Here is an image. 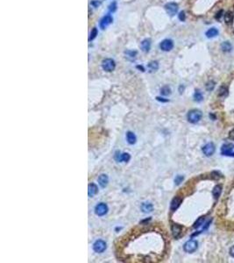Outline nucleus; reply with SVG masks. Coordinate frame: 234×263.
<instances>
[{
    "instance_id": "obj_28",
    "label": "nucleus",
    "mask_w": 234,
    "mask_h": 263,
    "mask_svg": "<svg viewBox=\"0 0 234 263\" xmlns=\"http://www.w3.org/2000/svg\"><path fill=\"white\" fill-rule=\"evenodd\" d=\"M116 10H117V3H116L115 1H113V2H111V3L110 4V5H109V11H110L111 12H114Z\"/></svg>"
},
{
    "instance_id": "obj_31",
    "label": "nucleus",
    "mask_w": 234,
    "mask_h": 263,
    "mask_svg": "<svg viewBox=\"0 0 234 263\" xmlns=\"http://www.w3.org/2000/svg\"><path fill=\"white\" fill-rule=\"evenodd\" d=\"M214 88H215V82H213V81H210L209 82H207V84H206V89H207V91H211Z\"/></svg>"
},
{
    "instance_id": "obj_13",
    "label": "nucleus",
    "mask_w": 234,
    "mask_h": 263,
    "mask_svg": "<svg viewBox=\"0 0 234 263\" xmlns=\"http://www.w3.org/2000/svg\"><path fill=\"white\" fill-rule=\"evenodd\" d=\"M171 230H172L173 236H174L175 239H177V238L180 237L181 233V227L179 225H176V224L172 225Z\"/></svg>"
},
{
    "instance_id": "obj_32",
    "label": "nucleus",
    "mask_w": 234,
    "mask_h": 263,
    "mask_svg": "<svg viewBox=\"0 0 234 263\" xmlns=\"http://www.w3.org/2000/svg\"><path fill=\"white\" fill-rule=\"evenodd\" d=\"M121 157H122V154H121L119 151H117V152L115 153V155H114V159L116 160L117 162H122V159H121Z\"/></svg>"
},
{
    "instance_id": "obj_1",
    "label": "nucleus",
    "mask_w": 234,
    "mask_h": 263,
    "mask_svg": "<svg viewBox=\"0 0 234 263\" xmlns=\"http://www.w3.org/2000/svg\"><path fill=\"white\" fill-rule=\"evenodd\" d=\"M202 117H203L202 111L197 109L189 111L188 115H187V118H188L189 122L192 123V124H197V122H199L201 120Z\"/></svg>"
},
{
    "instance_id": "obj_29",
    "label": "nucleus",
    "mask_w": 234,
    "mask_h": 263,
    "mask_svg": "<svg viewBox=\"0 0 234 263\" xmlns=\"http://www.w3.org/2000/svg\"><path fill=\"white\" fill-rule=\"evenodd\" d=\"M121 159H122V162H127L130 161L131 156H130V154H128V153H124V154H122Z\"/></svg>"
},
{
    "instance_id": "obj_3",
    "label": "nucleus",
    "mask_w": 234,
    "mask_h": 263,
    "mask_svg": "<svg viewBox=\"0 0 234 263\" xmlns=\"http://www.w3.org/2000/svg\"><path fill=\"white\" fill-rule=\"evenodd\" d=\"M198 247V242L195 239H190L189 241H187L184 245H183V249L186 253H194Z\"/></svg>"
},
{
    "instance_id": "obj_4",
    "label": "nucleus",
    "mask_w": 234,
    "mask_h": 263,
    "mask_svg": "<svg viewBox=\"0 0 234 263\" xmlns=\"http://www.w3.org/2000/svg\"><path fill=\"white\" fill-rule=\"evenodd\" d=\"M107 248V244L105 241L102 240V239H98L97 241H95V243L93 244V250L96 253H104Z\"/></svg>"
},
{
    "instance_id": "obj_22",
    "label": "nucleus",
    "mask_w": 234,
    "mask_h": 263,
    "mask_svg": "<svg viewBox=\"0 0 234 263\" xmlns=\"http://www.w3.org/2000/svg\"><path fill=\"white\" fill-rule=\"evenodd\" d=\"M221 48L224 52H231L232 49V46L229 42V41H225L222 43L221 45Z\"/></svg>"
},
{
    "instance_id": "obj_11",
    "label": "nucleus",
    "mask_w": 234,
    "mask_h": 263,
    "mask_svg": "<svg viewBox=\"0 0 234 263\" xmlns=\"http://www.w3.org/2000/svg\"><path fill=\"white\" fill-rule=\"evenodd\" d=\"M140 48L145 53L149 52L151 48V40L149 39H146L144 40H142V42L140 43Z\"/></svg>"
},
{
    "instance_id": "obj_6",
    "label": "nucleus",
    "mask_w": 234,
    "mask_h": 263,
    "mask_svg": "<svg viewBox=\"0 0 234 263\" xmlns=\"http://www.w3.org/2000/svg\"><path fill=\"white\" fill-rule=\"evenodd\" d=\"M165 10L169 16H175L178 11V5L174 2L168 3L165 5Z\"/></svg>"
},
{
    "instance_id": "obj_21",
    "label": "nucleus",
    "mask_w": 234,
    "mask_h": 263,
    "mask_svg": "<svg viewBox=\"0 0 234 263\" xmlns=\"http://www.w3.org/2000/svg\"><path fill=\"white\" fill-rule=\"evenodd\" d=\"M233 14H232V11H227L226 13L225 14V21L226 24H228V25H230V24H232V21H233Z\"/></svg>"
},
{
    "instance_id": "obj_14",
    "label": "nucleus",
    "mask_w": 234,
    "mask_h": 263,
    "mask_svg": "<svg viewBox=\"0 0 234 263\" xmlns=\"http://www.w3.org/2000/svg\"><path fill=\"white\" fill-rule=\"evenodd\" d=\"M98 187L96 184L94 183H90L89 184V187H88V194H89V197H93L97 193H98Z\"/></svg>"
},
{
    "instance_id": "obj_15",
    "label": "nucleus",
    "mask_w": 234,
    "mask_h": 263,
    "mask_svg": "<svg viewBox=\"0 0 234 263\" xmlns=\"http://www.w3.org/2000/svg\"><path fill=\"white\" fill-rule=\"evenodd\" d=\"M126 140H127V142L130 145H133V144L136 143L137 138H136V135L133 132H127L126 133Z\"/></svg>"
},
{
    "instance_id": "obj_35",
    "label": "nucleus",
    "mask_w": 234,
    "mask_h": 263,
    "mask_svg": "<svg viewBox=\"0 0 234 263\" xmlns=\"http://www.w3.org/2000/svg\"><path fill=\"white\" fill-rule=\"evenodd\" d=\"M178 18H179L181 21H184L185 20V12L184 11H181L179 15H178Z\"/></svg>"
},
{
    "instance_id": "obj_24",
    "label": "nucleus",
    "mask_w": 234,
    "mask_h": 263,
    "mask_svg": "<svg viewBox=\"0 0 234 263\" xmlns=\"http://www.w3.org/2000/svg\"><path fill=\"white\" fill-rule=\"evenodd\" d=\"M194 99H195V101H197V102H201V101H203L204 97H203V94H202L201 91H198V90L196 91L195 94H194Z\"/></svg>"
},
{
    "instance_id": "obj_39",
    "label": "nucleus",
    "mask_w": 234,
    "mask_h": 263,
    "mask_svg": "<svg viewBox=\"0 0 234 263\" xmlns=\"http://www.w3.org/2000/svg\"><path fill=\"white\" fill-rule=\"evenodd\" d=\"M230 254H231L232 257H233L234 258V245H232V246L231 247V249H230Z\"/></svg>"
},
{
    "instance_id": "obj_26",
    "label": "nucleus",
    "mask_w": 234,
    "mask_h": 263,
    "mask_svg": "<svg viewBox=\"0 0 234 263\" xmlns=\"http://www.w3.org/2000/svg\"><path fill=\"white\" fill-rule=\"evenodd\" d=\"M204 220H205V218L204 217H201V218H199L196 221V223L194 224V228H198V227H200L203 224H204Z\"/></svg>"
},
{
    "instance_id": "obj_18",
    "label": "nucleus",
    "mask_w": 234,
    "mask_h": 263,
    "mask_svg": "<svg viewBox=\"0 0 234 263\" xmlns=\"http://www.w3.org/2000/svg\"><path fill=\"white\" fill-rule=\"evenodd\" d=\"M147 69H149V72H154L156 70H158L159 69V63L156 61H153L151 63H149L147 65Z\"/></svg>"
},
{
    "instance_id": "obj_20",
    "label": "nucleus",
    "mask_w": 234,
    "mask_h": 263,
    "mask_svg": "<svg viewBox=\"0 0 234 263\" xmlns=\"http://www.w3.org/2000/svg\"><path fill=\"white\" fill-rule=\"evenodd\" d=\"M221 192H222V186L221 185H216L214 187L213 191H212V195H213V197L216 199H217L219 197V196L221 195Z\"/></svg>"
},
{
    "instance_id": "obj_16",
    "label": "nucleus",
    "mask_w": 234,
    "mask_h": 263,
    "mask_svg": "<svg viewBox=\"0 0 234 263\" xmlns=\"http://www.w3.org/2000/svg\"><path fill=\"white\" fill-rule=\"evenodd\" d=\"M181 203V199L180 197H175L174 199L172 200L171 205H170V209L171 210L175 211V210H177V208L180 206Z\"/></svg>"
},
{
    "instance_id": "obj_2",
    "label": "nucleus",
    "mask_w": 234,
    "mask_h": 263,
    "mask_svg": "<svg viewBox=\"0 0 234 263\" xmlns=\"http://www.w3.org/2000/svg\"><path fill=\"white\" fill-rule=\"evenodd\" d=\"M115 67H116V63H115L114 60H112L111 58L104 59L102 62V68L106 72H111V71H113L115 69Z\"/></svg>"
},
{
    "instance_id": "obj_7",
    "label": "nucleus",
    "mask_w": 234,
    "mask_h": 263,
    "mask_svg": "<svg viewBox=\"0 0 234 263\" xmlns=\"http://www.w3.org/2000/svg\"><path fill=\"white\" fill-rule=\"evenodd\" d=\"M160 47L162 49V51H165V52H168L173 49L174 47V42L172 40H169V39H166L164 40H162L160 44Z\"/></svg>"
},
{
    "instance_id": "obj_36",
    "label": "nucleus",
    "mask_w": 234,
    "mask_h": 263,
    "mask_svg": "<svg viewBox=\"0 0 234 263\" xmlns=\"http://www.w3.org/2000/svg\"><path fill=\"white\" fill-rule=\"evenodd\" d=\"M100 5H101V2H99L98 0H93L91 2V5H93L94 7H98Z\"/></svg>"
},
{
    "instance_id": "obj_34",
    "label": "nucleus",
    "mask_w": 234,
    "mask_h": 263,
    "mask_svg": "<svg viewBox=\"0 0 234 263\" xmlns=\"http://www.w3.org/2000/svg\"><path fill=\"white\" fill-rule=\"evenodd\" d=\"M183 179H184V177H183L182 175H177V176L175 177V183L176 185H179V184H181V182H182Z\"/></svg>"
},
{
    "instance_id": "obj_23",
    "label": "nucleus",
    "mask_w": 234,
    "mask_h": 263,
    "mask_svg": "<svg viewBox=\"0 0 234 263\" xmlns=\"http://www.w3.org/2000/svg\"><path fill=\"white\" fill-rule=\"evenodd\" d=\"M125 55H126V57L127 59L133 61L136 58V55H137V52L136 51H131V50H127L125 52Z\"/></svg>"
},
{
    "instance_id": "obj_25",
    "label": "nucleus",
    "mask_w": 234,
    "mask_h": 263,
    "mask_svg": "<svg viewBox=\"0 0 234 263\" xmlns=\"http://www.w3.org/2000/svg\"><path fill=\"white\" fill-rule=\"evenodd\" d=\"M161 94L163 96H168L171 94V89L168 86H164L161 90Z\"/></svg>"
},
{
    "instance_id": "obj_19",
    "label": "nucleus",
    "mask_w": 234,
    "mask_h": 263,
    "mask_svg": "<svg viewBox=\"0 0 234 263\" xmlns=\"http://www.w3.org/2000/svg\"><path fill=\"white\" fill-rule=\"evenodd\" d=\"M205 34H206V36L208 38H214V37H216L218 35V30L215 27L210 28L206 32Z\"/></svg>"
},
{
    "instance_id": "obj_17",
    "label": "nucleus",
    "mask_w": 234,
    "mask_h": 263,
    "mask_svg": "<svg viewBox=\"0 0 234 263\" xmlns=\"http://www.w3.org/2000/svg\"><path fill=\"white\" fill-rule=\"evenodd\" d=\"M153 204L151 203H143L141 204V210H142V211L145 212V213L151 212L153 210Z\"/></svg>"
},
{
    "instance_id": "obj_12",
    "label": "nucleus",
    "mask_w": 234,
    "mask_h": 263,
    "mask_svg": "<svg viewBox=\"0 0 234 263\" xmlns=\"http://www.w3.org/2000/svg\"><path fill=\"white\" fill-rule=\"evenodd\" d=\"M109 182V178L107 176V175H104V174H102L100 175L98 177V183L99 185L102 187V188H105L107 186Z\"/></svg>"
},
{
    "instance_id": "obj_5",
    "label": "nucleus",
    "mask_w": 234,
    "mask_h": 263,
    "mask_svg": "<svg viewBox=\"0 0 234 263\" xmlns=\"http://www.w3.org/2000/svg\"><path fill=\"white\" fill-rule=\"evenodd\" d=\"M108 206L106 204L104 203H100L96 205L95 207V213L97 216H99V217H103L104 216L105 214H107L108 212Z\"/></svg>"
},
{
    "instance_id": "obj_38",
    "label": "nucleus",
    "mask_w": 234,
    "mask_h": 263,
    "mask_svg": "<svg viewBox=\"0 0 234 263\" xmlns=\"http://www.w3.org/2000/svg\"><path fill=\"white\" fill-rule=\"evenodd\" d=\"M222 13H223V11H218V12L216 13V19H220L221 16H222Z\"/></svg>"
},
{
    "instance_id": "obj_9",
    "label": "nucleus",
    "mask_w": 234,
    "mask_h": 263,
    "mask_svg": "<svg viewBox=\"0 0 234 263\" xmlns=\"http://www.w3.org/2000/svg\"><path fill=\"white\" fill-rule=\"evenodd\" d=\"M202 150H203L204 154H205L206 156H211L212 154L215 153L216 147H215V145L213 143H208L205 146H204Z\"/></svg>"
},
{
    "instance_id": "obj_33",
    "label": "nucleus",
    "mask_w": 234,
    "mask_h": 263,
    "mask_svg": "<svg viewBox=\"0 0 234 263\" xmlns=\"http://www.w3.org/2000/svg\"><path fill=\"white\" fill-rule=\"evenodd\" d=\"M211 175H212V178L215 179V180H217V179H219V178L222 177L221 173L218 172V171H213V172L211 173Z\"/></svg>"
},
{
    "instance_id": "obj_37",
    "label": "nucleus",
    "mask_w": 234,
    "mask_h": 263,
    "mask_svg": "<svg viewBox=\"0 0 234 263\" xmlns=\"http://www.w3.org/2000/svg\"><path fill=\"white\" fill-rule=\"evenodd\" d=\"M229 138H230L231 140H234V129L230 132V133H229Z\"/></svg>"
},
{
    "instance_id": "obj_8",
    "label": "nucleus",
    "mask_w": 234,
    "mask_h": 263,
    "mask_svg": "<svg viewBox=\"0 0 234 263\" xmlns=\"http://www.w3.org/2000/svg\"><path fill=\"white\" fill-rule=\"evenodd\" d=\"M221 154L225 156H231L233 157L234 156V151H233V146L230 144H225L222 146L221 148Z\"/></svg>"
},
{
    "instance_id": "obj_27",
    "label": "nucleus",
    "mask_w": 234,
    "mask_h": 263,
    "mask_svg": "<svg viewBox=\"0 0 234 263\" xmlns=\"http://www.w3.org/2000/svg\"><path fill=\"white\" fill-rule=\"evenodd\" d=\"M97 35H98V29L96 27H94L93 29H92V31H91V33H90V38H89V40H93L96 37H97Z\"/></svg>"
},
{
    "instance_id": "obj_10",
    "label": "nucleus",
    "mask_w": 234,
    "mask_h": 263,
    "mask_svg": "<svg viewBox=\"0 0 234 263\" xmlns=\"http://www.w3.org/2000/svg\"><path fill=\"white\" fill-rule=\"evenodd\" d=\"M112 21H113V18H112V17L110 14L105 15L104 18L101 19V21H100V27L102 28V29H105V28L108 27L109 25H111L112 23Z\"/></svg>"
},
{
    "instance_id": "obj_30",
    "label": "nucleus",
    "mask_w": 234,
    "mask_h": 263,
    "mask_svg": "<svg viewBox=\"0 0 234 263\" xmlns=\"http://www.w3.org/2000/svg\"><path fill=\"white\" fill-rule=\"evenodd\" d=\"M227 88L226 87H225V86H222L220 89H219V93H218V95L219 96H221V97H224V96H226L227 95Z\"/></svg>"
}]
</instances>
